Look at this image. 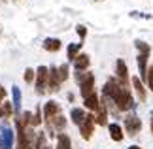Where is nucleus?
Listing matches in <instances>:
<instances>
[{"label":"nucleus","instance_id":"obj_1","mask_svg":"<svg viewBox=\"0 0 153 149\" xmlns=\"http://www.w3.org/2000/svg\"><path fill=\"white\" fill-rule=\"evenodd\" d=\"M102 94H104V98H108V100H111V102L115 104L117 111H127V110H132L134 106H136L134 100H132L131 91H128L125 85H121L117 79H108L106 81V85L102 89Z\"/></svg>","mask_w":153,"mask_h":149},{"label":"nucleus","instance_id":"obj_2","mask_svg":"<svg viewBox=\"0 0 153 149\" xmlns=\"http://www.w3.org/2000/svg\"><path fill=\"white\" fill-rule=\"evenodd\" d=\"M17 149H32V144L34 140H36V134H34V130L30 127H25V125L21 123V119L17 117Z\"/></svg>","mask_w":153,"mask_h":149},{"label":"nucleus","instance_id":"obj_3","mask_svg":"<svg viewBox=\"0 0 153 149\" xmlns=\"http://www.w3.org/2000/svg\"><path fill=\"white\" fill-rule=\"evenodd\" d=\"M134 45H136V49H138V70H140V77L142 79H146V72H148V57H149V53H151V47L146 44V42L142 40H136L134 42Z\"/></svg>","mask_w":153,"mask_h":149},{"label":"nucleus","instance_id":"obj_4","mask_svg":"<svg viewBox=\"0 0 153 149\" xmlns=\"http://www.w3.org/2000/svg\"><path fill=\"white\" fill-rule=\"evenodd\" d=\"M76 81L79 83V89H81V96H89L95 89V76L91 72H78L76 74Z\"/></svg>","mask_w":153,"mask_h":149},{"label":"nucleus","instance_id":"obj_5","mask_svg":"<svg viewBox=\"0 0 153 149\" xmlns=\"http://www.w3.org/2000/svg\"><path fill=\"white\" fill-rule=\"evenodd\" d=\"M48 72H49V68H45V66H40L36 70V93L38 94H44L45 93V89H48Z\"/></svg>","mask_w":153,"mask_h":149},{"label":"nucleus","instance_id":"obj_6","mask_svg":"<svg viewBox=\"0 0 153 149\" xmlns=\"http://www.w3.org/2000/svg\"><path fill=\"white\" fill-rule=\"evenodd\" d=\"M78 127H79L81 138L89 140L91 136H93V128H95V115H85V119L78 125Z\"/></svg>","mask_w":153,"mask_h":149},{"label":"nucleus","instance_id":"obj_7","mask_svg":"<svg viewBox=\"0 0 153 149\" xmlns=\"http://www.w3.org/2000/svg\"><path fill=\"white\" fill-rule=\"evenodd\" d=\"M125 130L131 136H136L140 130H142V121L136 117V115H128L125 117Z\"/></svg>","mask_w":153,"mask_h":149},{"label":"nucleus","instance_id":"obj_8","mask_svg":"<svg viewBox=\"0 0 153 149\" xmlns=\"http://www.w3.org/2000/svg\"><path fill=\"white\" fill-rule=\"evenodd\" d=\"M59 87H61V77H59V70L53 66L48 72V89L49 91H59Z\"/></svg>","mask_w":153,"mask_h":149},{"label":"nucleus","instance_id":"obj_9","mask_svg":"<svg viewBox=\"0 0 153 149\" xmlns=\"http://www.w3.org/2000/svg\"><path fill=\"white\" fill-rule=\"evenodd\" d=\"M115 74H117V77H119L121 85L127 87V81H128V68H127L125 61H121V59L115 62Z\"/></svg>","mask_w":153,"mask_h":149},{"label":"nucleus","instance_id":"obj_10","mask_svg":"<svg viewBox=\"0 0 153 149\" xmlns=\"http://www.w3.org/2000/svg\"><path fill=\"white\" fill-rule=\"evenodd\" d=\"M57 113H61V106H59L55 100H49V102L44 106V119H45V121H49V119L55 117Z\"/></svg>","mask_w":153,"mask_h":149},{"label":"nucleus","instance_id":"obj_11","mask_svg":"<svg viewBox=\"0 0 153 149\" xmlns=\"http://www.w3.org/2000/svg\"><path fill=\"white\" fill-rule=\"evenodd\" d=\"M74 68H76V72H83V70H87L89 68V64H91V59H89V55H83V53H81V55H78L74 59Z\"/></svg>","mask_w":153,"mask_h":149},{"label":"nucleus","instance_id":"obj_12","mask_svg":"<svg viewBox=\"0 0 153 149\" xmlns=\"http://www.w3.org/2000/svg\"><path fill=\"white\" fill-rule=\"evenodd\" d=\"M0 140H2V149H11V145H13V130L10 127H4Z\"/></svg>","mask_w":153,"mask_h":149},{"label":"nucleus","instance_id":"obj_13","mask_svg":"<svg viewBox=\"0 0 153 149\" xmlns=\"http://www.w3.org/2000/svg\"><path fill=\"white\" fill-rule=\"evenodd\" d=\"M85 108L91 110V111H98V108H100V100H98V96L95 93H91L89 96H85Z\"/></svg>","mask_w":153,"mask_h":149},{"label":"nucleus","instance_id":"obj_14","mask_svg":"<svg viewBox=\"0 0 153 149\" xmlns=\"http://www.w3.org/2000/svg\"><path fill=\"white\" fill-rule=\"evenodd\" d=\"M44 49L45 51H51V53H55L61 49V40H57V38H45L44 40Z\"/></svg>","mask_w":153,"mask_h":149},{"label":"nucleus","instance_id":"obj_15","mask_svg":"<svg viewBox=\"0 0 153 149\" xmlns=\"http://www.w3.org/2000/svg\"><path fill=\"white\" fill-rule=\"evenodd\" d=\"M108 130H110V136H111V140H114V142H121L123 140V130H121V127L117 123L108 125Z\"/></svg>","mask_w":153,"mask_h":149},{"label":"nucleus","instance_id":"obj_16","mask_svg":"<svg viewBox=\"0 0 153 149\" xmlns=\"http://www.w3.org/2000/svg\"><path fill=\"white\" fill-rule=\"evenodd\" d=\"M57 149H72V142L66 134H57Z\"/></svg>","mask_w":153,"mask_h":149},{"label":"nucleus","instance_id":"obj_17","mask_svg":"<svg viewBox=\"0 0 153 149\" xmlns=\"http://www.w3.org/2000/svg\"><path fill=\"white\" fill-rule=\"evenodd\" d=\"M132 85H134V91H136L138 98L144 102V100H146V89L142 85V81H140V77H132Z\"/></svg>","mask_w":153,"mask_h":149},{"label":"nucleus","instance_id":"obj_18","mask_svg":"<svg viewBox=\"0 0 153 149\" xmlns=\"http://www.w3.org/2000/svg\"><path fill=\"white\" fill-rule=\"evenodd\" d=\"M95 123L97 125H106L108 123V110H106V106H100V108H98V115L95 117Z\"/></svg>","mask_w":153,"mask_h":149},{"label":"nucleus","instance_id":"obj_19","mask_svg":"<svg viewBox=\"0 0 153 149\" xmlns=\"http://www.w3.org/2000/svg\"><path fill=\"white\" fill-rule=\"evenodd\" d=\"M34 149H51L49 145H48V142H45V134L44 132H40L38 136H36V140H34Z\"/></svg>","mask_w":153,"mask_h":149},{"label":"nucleus","instance_id":"obj_20","mask_svg":"<svg viewBox=\"0 0 153 149\" xmlns=\"http://www.w3.org/2000/svg\"><path fill=\"white\" fill-rule=\"evenodd\" d=\"M11 111H13V106H11V102H4L0 104V117H4V119H8L11 115Z\"/></svg>","mask_w":153,"mask_h":149},{"label":"nucleus","instance_id":"obj_21","mask_svg":"<svg viewBox=\"0 0 153 149\" xmlns=\"http://www.w3.org/2000/svg\"><path fill=\"white\" fill-rule=\"evenodd\" d=\"M70 117H72V121H74L76 125H79V123L85 119V111L79 110V108H74L72 111H70Z\"/></svg>","mask_w":153,"mask_h":149},{"label":"nucleus","instance_id":"obj_22","mask_svg":"<svg viewBox=\"0 0 153 149\" xmlns=\"http://www.w3.org/2000/svg\"><path fill=\"white\" fill-rule=\"evenodd\" d=\"M79 47H81V44H70V45H68V49H66V55H68V59H70V61H74V59L78 57V53H79Z\"/></svg>","mask_w":153,"mask_h":149},{"label":"nucleus","instance_id":"obj_23","mask_svg":"<svg viewBox=\"0 0 153 149\" xmlns=\"http://www.w3.org/2000/svg\"><path fill=\"white\" fill-rule=\"evenodd\" d=\"M11 94H13V108L15 110H19L21 108V91H19V87H11Z\"/></svg>","mask_w":153,"mask_h":149},{"label":"nucleus","instance_id":"obj_24","mask_svg":"<svg viewBox=\"0 0 153 149\" xmlns=\"http://www.w3.org/2000/svg\"><path fill=\"white\" fill-rule=\"evenodd\" d=\"M40 123H42V111H40V108H38L36 113H34L32 119H30V127H38Z\"/></svg>","mask_w":153,"mask_h":149},{"label":"nucleus","instance_id":"obj_25","mask_svg":"<svg viewBox=\"0 0 153 149\" xmlns=\"http://www.w3.org/2000/svg\"><path fill=\"white\" fill-rule=\"evenodd\" d=\"M57 70H59V77H61V81L68 79V66H66V64H62V66H59Z\"/></svg>","mask_w":153,"mask_h":149},{"label":"nucleus","instance_id":"obj_26","mask_svg":"<svg viewBox=\"0 0 153 149\" xmlns=\"http://www.w3.org/2000/svg\"><path fill=\"white\" fill-rule=\"evenodd\" d=\"M148 76H146V81H148V87L151 89V93H153V66L148 68V72H146Z\"/></svg>","mask_w":153,"mask_h":149},{"label":"nucleus","instance_id":"obj_27","mask_svg":"<svg viewBox=\"0 0 153 149\" xmlns=\"http://www.w3.org/2000/svg\"><path fill=\"white\" fill-rule=\"evenodd\" d=\"M34 76H36V72H34L32 68H27V70H25V81H27V83H32V81H34Z\"/></svg>","mask_w":153,"mask_h":149},{"label":"nucleus","instance_id":"obj_28","mask_svg":"<svg viewBox=\"0 0 153 149\" xmlns=\"http://www.w3.org/2000/svg\"><path fill=\"white\" fill-rule=\"evenodd\" d=\"M76 30H78V34H79V38H81V40L87 36V28H85L83 25H78V27H76Z\"/></svg>","mask_w":153,"mask_h":149},{"label":"nucleus","instance_id":"obj_29","mask_svg":"<svg viewBox=\"0 0 153 149\" xmlns=\"http://www.w3.org/2000/svg\"><path fill=\"white\" fill-rule=\"evenodd\" d=\"M4 98H6V89H4L2 85H0V104L4 102Z\"/></svg>","mask_w":153,"mask_h":149},{"label":"nucleus","instance_id":"obj_30","mask_svg":"<svg viewBox=\"0 0 153 149\" xmlns=\"http://www.w3.org/2000/svg\"><path fill=\"white\" fill-rule=\"evenodd\" d=\"M128 149H142V147H138V145H131Z\"/></svg>","mask_w":153,"mask_h":149},{"label":"nucleus","instance_id":"obj_31","mask_svg":"<svg viewBox=\"0 0 153 149\" xmlns=\"http://www.w3.org/2000/svg\"><path fill=\"white\" fill-rule=\"evenodd\" d=\"M151 132H153V113H151Z\"/></svg>","mask_w":153,"mask_h":149},{"label":"nucleus","instance_id":"obj_32","mask_svg":"<svg viewBox=\"0 0 153 149\" xmlns=\"http://www.w3.org/2000/svg\"><path fill=\"white\" fill-rule=\"evenodd\" d=\"M0 149H2V140H0Z\"/></svg>","mask_w":153,"mask_h":149}]
</instances>
